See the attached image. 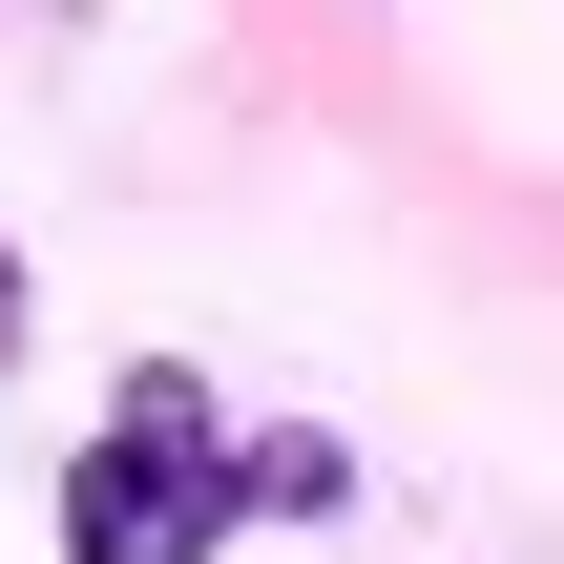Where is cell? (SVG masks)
Masks as SVG:
<instances>
[{
  "mask_svg": "<svg viewBox=\"0 0 564 564\" xmlns=\"http://www.w3.org/2000/svg\"><path fill=\"white\" fill-rule=\"evenodd\" d=\"M230 523H251V440L209 419V377L147 356L105 398V440L63 460V564H209Z\"/></svg>",
  "mask_w": 564,
  "mask_h": 564,
  "instance_id": "6da1fadb",
  "label": "cell"
},
{
  "mask_svg": "<svg viewBox=\"0 0 564 564\" xmlns=\"http://www.w3.org/2000/svg\"><path fill=\"white\" fill-rule=\"evenodd\" d=\"M251 502H272V523H335V502H356V440H314V419L251 440Z\"/></svg>",
  "mask_w": 564,
  "mask_h": 564,
  "instance_id": "7a4b0ae2",
  "label": "cell"
},
{
  "mask_svg": "<svg viewBox=\"0 0 564 564\" xmlns=\"http://www.w3.org/2000/svg\"><path fill=\"white\" fill-rule=\"evenodd\" d=\"M21 335H42V293H21V251H0V377H21Z\"/></svg>",
  "mask_w": 564,
  "mask_h": 564,
  "instance_id": "3957f363",
  "label": "cell"
}]
</instances>
